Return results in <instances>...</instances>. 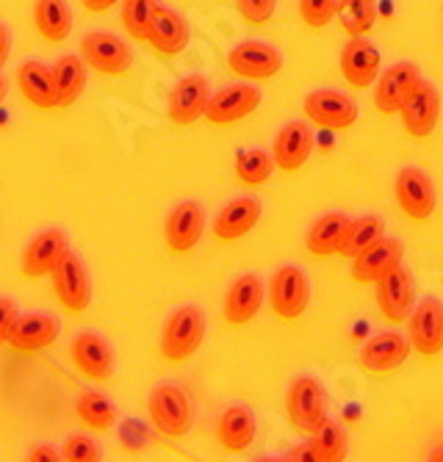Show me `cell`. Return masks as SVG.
<instances>
[{"label": "cell", "mask_w": 443, "mask_h": 462, "mask_svg": "<svg viewBox=\"0 0 443 462\" xmlns=\"http://www.w3.org/2000/svg\"><path fill=\"white\" fill-rule=\"evenodd\" d=\"M206 332V313L197 305H183L172 310L170 319L164 321V329H161V357L167 363H186L203 346Z\"/></svg>", "instance_id": "cell-1"}, {"label": "cell", "mask_w": 443, "mask_h": 462, "mask_svg": "<svg viewBox=\"0 0 443 462\" xmlns=\"http://www.w3.org/2000/svg\"><path fill=\"white\" fill-rule=\"evenodd\" d=\"M286 412H289L291 427L300 435H305V438L316 435L330 418L325 385H321L316 376H308V374L291 380V385L286 391Z\"/></svg>", "instance_id": "cell-2"}, {"label": "cell", "mask_w": 443, "mask_h": 462, "mask_svg": "<svg viewBox=\"0 0 443 462\" xmlns=\"http://www.w3.org/2000/svg\"><path fill=\"white\" fill-rule=\"evenodd\" d=\"M147 412H150L152 430L158 435H164V438H183L191 430V421H194L191 399L175 383H161V385H155L150 391Z\"/></svg>", "instance_id": "cell-3"}, {"label": "cell", "mask_w": 443, "mask_h": 462, "mask_svg": "<svg viewBox=\"0 0 443 462\" xmlns=\"http://www.w3.org/2000/svg\"><path fill=\"white\" fill-rule=\"evenodd\" d=\"M310 302V282L300 266H280L269 280V305L277 319L297 321Z\"/></svg>", "instance_id": "cell-4"}, {"label": "cell", "mask_w": 443, "mask_h": 462, "mask_svg": "<svg viewBox=\"0 0 443 462\" xmlns=\"http://www.w3.org/2000/svg\"><path fill=\"white\" fill-rule=\"evenodd\" d=\"M78 53L92 72H100V75L119 78V75H128L134 67L131 48L119 36L106 33V31H89L84 39H80Z\"/></svg>", "instance_id": "cell-5"}, {"label": "cell", "mask_w": 443, "mask_h": 462, "mask_svg": "<svg viewBox=\"0 0 443 462\" xmlns=\"http://www.w3.org/2000/svg\"><path fill=\"white\" fill-rule=\"evenodd\" d=\"M51 280H53L56 300L67 313L78 316L92 305V277L78 252H72V249L67 252V258L56 266Z\"/></svg>", "instance_id": "cell-6"}, {"label": "cell", "mask_w": 443, "mask_h": 462, "mask_svg": "<svg viewBox=\"0 0 443 462\" xmlns=\"http://www.w3.org/2000/svg\"><path fill=\"white\" fill-rule=\"evenodd\" d=\"M69 360L80 376H87L89 383H97V385L108 383L116 368V355L100 332L75 335L69 344Z\"/></svg>", "instance_id": "cell-7"}, {"label": "cell", "mask_w": 443, "mask_h": 462, "mask_svg": "<svg viewBox=\"0 0 443 462\" xmlns=\"http://www.w3.org/2000/svg\"><path fill=\"white\" fill-rule=\"evenodd\" d=\"M393 194H396L401 214L413 222L429 219L438 205L435 183L424 170H419V166H405V170H399V175L393 180Z\"/></svg>", "instance_id": "cell-8"}, {"label": "cell", "mask_w": 443, "mask_h": 462, "mask_svg": "<svg viewBox=\"0 0 443 462\" xmlns=\"http://www.w3.org/2000/svg\"><path fill=\"white\" fill-rule=\"evenodd\" d=\"M374 285H377V308L391 324H401L405 319H411L416 308V282L405 266L396 263Z\"/></svg>", "instance_id": "cell-9"}, {"label": "cell", "mask_w": 443, "mask_h": 462, "mask_svg": "<svg viewBox=\"0 0 443 462\" xmlns=\"http://www.w3.org/2000/svg\"><path fill=\"white\" fill-rule=\"evenodd\" d=\"M411 338L401 332H380L360 346L357 365L372 376H385L396 368H401L411 357Z\"/></svg>", "instance_id": "cell-10"}, {"label": "cell", "mask_w": 443, "mask_h": 462, "mask_svg": "<svg viewBox=\"0 0 443 462\" xmlns=\"http://www.w3.org/2000/svg\"><path fill=\"white\" fill-rule=\"evenodd\" d=\"M227 67L245 80H269L283 69V53L261 39H247L227 53Z\"/></svg>", "instance_id": "cell-11"}, {"label": "cell", "mask_w": 443, "mask_h": 462, "mask_svg": "<svg viewBox=\"0 0 443 462\" xmlns=\"http://www.w3.org/2000/svg\"><path fill=\"white\" fill-rule=\"evenodd\" d=\"M69 238L61 230H42L36 233L20 255V272L28 280H39V277H48L56 272V266L67 258L69 252Z\"/></svg>", "instance_id": "cell-12"}, {"label": "cell", "mask_w": 443, "mask_h": 462, "mask_svg": "<svg viewBox=\"0 0 443 462\" xmlns=\"http://www.w3.org/2000/svg\"><path fill=\"white\" fill-rule=\"evenodd\" d=\"M419 83H421V69L413 61H396L388 69H383L377 78V89H374L377 111L385 116L399 114Z\"/></svg>", "instance_id": "cell-13"}, {"label": "cell", "mask_w": 443, "mask_h": 462, "mask_svg": "<svg viewBox=\"0 0 443 462\" xmlns=\"http://www.w3.org/2000/svg\"><path fill=\"white\" fill-rule=\"evenodd\" d=\"M305 116L325 131H346L357 122V103L336 89H316L302 103Z\"/></svg>", "instance_id": "cell-14"}, {"label": "cell", "mask_w": 443, "mask_h": 462, "mask_svg": "<svg viewBox=\"0 0 443 462\" xmlns=\"http://www.w3.org/2000/svg\"><path fill=\"white\" fill-rule=\"evenodd\" d=\"M211 83L206 75H186L180 78L167 100V114L175 125H194L197 119H206L211 103Z\"/></svg>", "instance_id": "cell-15"}, {"label": "cell", "mask_w": 443, "mask_h": 462, "mask_svg": "<svg viewBox=\"0 0 443 462\" xmlns=\"http://www.w3.org/2000/svg\"><path fill=\"white\" fill-rule=\"evenodd\" d=\"M408 338L421 357H435L443 352V302L438 297H424L416 302L408 319Z\"/></svg>", "instance_id": "cell-16"}, {"label": "cell", "mask_w": 443, "mask_h": 462, "mask_svg": "<svg viewBox=\"0 0 443 462\" xmlns=\"http://www.w3.org/2000/svg\"><path fill=\"white\" fill-rule=\"evenodd\" d=\"M203 230H206L203 205L194 202V199L178 202L167 214V222H164V238H167L170 252H175V255H186V252H191L199 244Z\"/></svg>", "instance_id": "cell-17"}, {"label": "cell", "mask_w": 443, "mask_h": 462, "mask_svg": "<svg viewBox=\"0 0 443 462\" xmlns=\"http://www.w3.org/2000/svg\"><path fill=\"white\" fill-rule=\"evenodd\" d=\"M383 53L366 36H352L341 51V75L352 89H369L380 78Z\"/></svg>", "instance_id": "cell-18"}, {"label": "cell", "mask_w": 443, "mask_h": 462, "mask_svg": "<svg viewBox=\"0 0 443 462\" xmlns=\"http://www.w3.org/2000/svg\"><path fill=\"white\" fill-rule=\"evenodd\" d=\"M261 106V89L253 83H230V87L211 95L206 119L211 125H233L247 119Z\"/></svg>", "instance_id": "cell-19"}, {"label": "cell", "mask_w": 443, "mask_h": 462, "mask_svg": "<svg viewBox=\"0 0 443 462\" xmlns=\"http://www.w3.org/2000/svg\"><path fill=\"white\" fill-rule=\"evenodd\" d=\"M263 297H266V285L258 274H241L230 282L227 293H225V305H222V313H225V321L230 327H245L250 324L261 305H263Z\"/></svg>", "instance_id": "cell-20"}, {"label": "cell", "mask_w": 443, "mask_h": 462, "mask_svg": "<svg viewBox=\"0 0 443 462\" xmlns=\"http://www.w3.org/2000/svg\"><path fill=\"white\" fill-rule=\"evenodd\" d=\"M61 324L51 313H25L17 319L9 346L20 355H36L42 349H51L59 341Z\"/></svg>", "instance_id": "cell-21"}, {"label": "cell", "mask_w": 443, "mask_h": 462, "mask_svg": "<svg viewBox=\"0 0 443 462\" xmlns=\"http://www.w3.org/2000/svg\"><path fill=\"white\" fill-rule=\"evenodd\" d=\"M401 255H405V244L399 238L383 236L377 238L372 246H366L360 255L352 258V280L355 282H377L388 269H393L396 263H401Z\"/></svg>", "instance_id": "cell-22"}, {"label": "cell", "mask_w": 443, "mask_h": 462, "mask_svg": "<svg viewBox=\"0 0 443 462\" xmlns=\"http://www.w3.org/2000/svg\"><path fill=\"white\" fill-rule=\"evenodd\" d=\"M401 125H405V131L416 139H427L435 125H438V116H440V95L438 89L432 87L429 80L421 78V83L413 89V95L408 97V103L401 106Z\"/></svg>", "instance_id": "cell-23"}, {"label": "cell", "mask_w": 443, "mask_h": 462, "mask_svg": "<svg viewBox=\"0 0 443 462\" xmlns=\"http://www.w3.org/2000/svg\"><path fill=\"white\" fill-rule=\"evenodd\" d=\"M310 152H313V131L308 122L283 125L272 144L274 163H277V170H283V172H300L308 163Z\"/></svg>", "instance_id": "cell-24"}, {"label": "cell", "mask_w": 443, "mask_h": 462, "mask_svg": "<svg viewBox=\"0 0 443 462\" xmlns=\"http://www.w3.org/2000/svg\"><path fill=\"white\" fill-rule=\"evenodd\" d=\"M261 199L255 197H235L230 199L222 211L214 219V236L225 244L245 238L250 230H255V225L261 222Z\"/></svg>", "instance_id": "cell-25"}, {"label": "cell", "mask_w": 443, "mask_h": 462, "mask_svg": "<svg viewBox=\"0 0 443 462\" xmlns=\"http://www.w3.org/2000/svg\"><path fill=\"white\" fill-rule=\"evenodd\" d=\"M191 39V28L186 23L183 14H178L175 9H167V6H158L155 12V20L150 25V33H147V42L152 45V51L158 56H178L186 51Z\"/></svg>", "instance_id": "cell-26"}, {"label": "cell", "mask_w": 443, "mask_h": 462, "mask_svg": "<svg viewBox=\"0 0 443 462\" xmlns=\"http://www.w3.org/2000/svg\"><path fill=\"white\" fill-rule=\"evenodd\" d=\"M258 435V421L255 412L247 404H230L217 421V438L225 451L241 454L255 443Z\"/></svg>", "instance_id": "cell-27"}, {"label": "cell", "mask_w": 443, "mask_h": 462, "mask_svg": "<svg viewBox=\"0 0 443 462\" xmlns=\"http://www.w3.org/2000/svg\"><path fill=\"white\" fill-rule=\"evenodd\" d=\"M17 87L25 103H31L39 111L59 108V95H56V80L53 69L45 67L42 61H23L17 67Z\"/></svg>", "instance_id": "cell-28"}, {"label": "cell", "mask_w": 443, "mask_h": 462, "mask_svg": "<svg viewBox=\"0 0 443 462\" xmlns=\"http://www.w3.org/2000/svg\"><path fill=\"white\" fill-rule=\"evenodd\" d=\"M349 227H352V219L346 214H325V217H318L310 225L308 236H305L308 252H310V255H316V258H330V255H336V252H344Z\"/></svg>", "instance_id": "cell-29"}, {"label": "cell", "mask_w": 443, "mask_h": 462, "mask_svg": "<svg viewBox=\"0 0 443 462\" xmlns=\"http://www.w3.org/2000/svg\"><path fill=\"white\" fill-rule=\"evenodd\" d=\"M53 69V80H56V95H59V108H69L87 89V61L80 59V53H67L59 56Z\"/></svg>", "instance_id": "cell-30"}, {"label": "cell", "mask_w": 443, "mask_h": 462, "mask_svg": "<svg viewBox=\"0 0 443 462\" xmlns=\"http://www.w3.org/2000/svg\"><path fill=\"white\" fill-rule=\"evenodd\" d=\"M33 25L45 42L59 45L72 31V9L67 0H36L33 4Z\"/></svg>", "instance_id": "cell-31"}, {"label": "cell", "mask_w": 443, "mask_h": 462, "mask_svg": "<svg viewBox=\"0 0 443 462\" xmlns=\"http://www.w3.org/2000/svg\"><path fill=\"white\" fill-rule=\"evenodd\" d=\"M78 421L92 432H111L116 424V407L103 391H84L75 399Z\"/></svg>", "instance_id": "cell-32"}, {"label": "cell", "mask_w": 443, "mask_h": 462, "mask_svg": "<svg viewBox=\"0 0 443 462\" xmlns=\"http://www.w3.org/2000/svg\"><path fill=\"white\" fill-rule=\"evenodd\" d=\"M274 170H277L274 155H269L261 147L238 150V155H235V175L241 183H247V186H263Z\"/></svg>", "instance_id": "cell-33"}, {"label": "cell", "mask_w": 443, "mask_h": 462, "mask_svg": "<svg viewBox=\"0 0 443 462\" xmlns=\"http://www.w3.org/2000/svg\"><path fill=\"white\" fill-rule=\"evenodd\" d=\"M158 6V0H119V20H123V28L131 39L147 42Z\"/></svg>", "instance_id": "cell-34"}, {"label": "cell", "mask_w": 443, "mask_h": 462, "mask_svg": "<svg viewBox=\"0 0 443 462\" xmlns=\"http://www.w3.org/2000/svg\"><path fill=\"white\" fill-rule=\"evenodd\" d=\"M338 20L349 36H366L377 20V0H338Z\"/></svg>", "instance_id": "cell-35"}, {"label": "cell", "mask_w": 443, "mask_h": 462, "mask_svg": "<svg viewBox=\"0 0 443 462\" xmlns=\"http://www.w3.org/2000/svg\"><path fill=\"white\" fill-rule=\"evenodd\" d=\"M310 443L316 448L318 462H341L346 457V448H349L344 427L338 421H333V418H328L325 427H321L316 435H310Z\"/></svg>", "instance_id": "cell-36"}, {"label": "cell", "mask_w": 443, "mask_h": 462, "mask_svg": "<svg viewBox=\"0 0 443 462\" xmlns=\"http://www.w3.org/2000/svg\"><path fill=\"white\" fill-rule=\"evenodd\" d=\"M383 236H385V222L380 217H374V214L357 217V219H352V227H349V236H346V244H344L341 255L355 258L366 246H372L377 238H383Z\"/></svg>", "instance_id": "cell-37"}, {"label": "cell", "mask_w": 443, "mask_h": 462, "mask_svg": "<svg viewBox=\"0 0 443 462\" xmlns=\"http://www.w3.org/2000/svg\"><path fill=\"white\" fill-rule=\"evenodd\" d=\"M300 17L313 31L328 28L338 17V0H300Z\"/></svg>", "instance_id": "cell-38"}, {"label": "cell", "mask_w": 443, "mask_h": 462, "mask_svg": "<svg viewBox=\"0 0 443 462\" xmlns=\"http://www.w3.org/2000/svg\"><path fill=\"white\" fill-rule=\"evenodd\" d=\"M61 459L64 462H100L103 448L89 435H72L61 446Z\"/></svg>", "instance_id": "cell-39"}, {"label": "cell", "mask_w": 443, "mask_h": 462, "mask_svg": "<svg viewBox=\"0 0 443 462\" xmlns=\"http://www.w3.org/2000/svg\"><path fill=\"white\" fill-rule=\"evenodd\" d=\"M235 9L250 25H263L274 17L277 0H235Z\"/></svg>", "instance_id": "cell-40"}, {"label": "cell", "mask_w": 443, "mask_h": 462, "mask_svg": "<svg viewBox=\"0 0 443 462\" xmlns=\"http://www.w3.org/2000/svg\"><path fill=\"white\" fill-rule=\"evenodd\" d=\"M119 440L131 451H142V446L150 443V432L142 421H125L123 430H119Z\"/></svg>", "instance_id": "cell-41"}, {"label": "cell", "mask_w": 443, "mask_h": 462, "mask_svg": "<svg viewBox=\"0 0 443 462\" xmlns=\"http://www.w3.org/2000/svg\"><path fill=\"white\" fill-rule=\"evenodd\" d=\"M17 319H20V313H17V305H14L12 300H6V297L0 300V346L9 344V338H12V329H14Z\"/></svg>", "instance_id": "cell-42"}, {"label": "cell", "mask_w": 443, "mask_h": 462, "mask_svg": "<svg viewBox=\"0 0 443 462\" xmlns=\"http://www.w3.org/2000/svg\"><path fill=\"white\" fill-rule=\"evenodd\" d=\"M286 459H289V462H318L316 448H313V443H310V440H308V443L294 446V448L286 454Z\"/></svg>", "instance_id": "cell-43"}, {"label": "cell", "mask_w": 443, "mask_h": 462, "mask_svg": "<svg viewBox=\"0 0 443 462\" xmlns=\"http://www.w3.org/2000/svg\"><path fill=\"white\" fill-rule=\"evenodd\" d=\"M61 451H56L53 446H33L28 454V462H59Z\"/></svg>", "instance_id": "cell-44"}, {"label": "cell", "mask_w": 443, "mask_h": 462, "mask_svg": "<svg viewBox=\"0 0 443 462\" xmlns=\"http://www.w3.org/2000/svg\"><path fill=\"white\" fill-rule=\"evenodd\" d=\"M9 53H12V31L4 23H0V69H4Z\"/></svg>", "instance_id": "cell-45"}, {"label": "cell", "mask_w": 443, "mask_h": 462, "mask_svg": "<svg viewBox=\"0 0 443 462\" xmlns=\"http://www.w3.org/2000/svg\"><path fill=\"white\" fill-rule=\"evenodd\" d=\"M80 4H84V9L92 12V14H103V12L114 9L119 0H80Z\"/></svg>", "instance_id": "cell-46"}, {"label": "cell", "mask_w": 443, "mask_h": 462, "mask_svg": "<svg viewBox=\"0 0 443 462\" xmlns=\"http://www.w3.org/2000/svg\"><path fill=\"white\" fill-rule=\"evenodd\" d=\"M4 97H6V80L0 78V103H4Z\"/></svg>", "instance_id": "cell-47"}, {"label": "cell", "mask_w": 443, "mask_h": 462, "mask_svg": "<svg viewBox=\"0 0 443 462\" xmlns=\"http://www.w3.org/2000/svg\"><path fill=\"white\" fill-rule=\"evenodd\" d=\"M429 459H432V462H443V448H438Z\"/></svg>", "instance_id": "cell-48"}]
</instances>
